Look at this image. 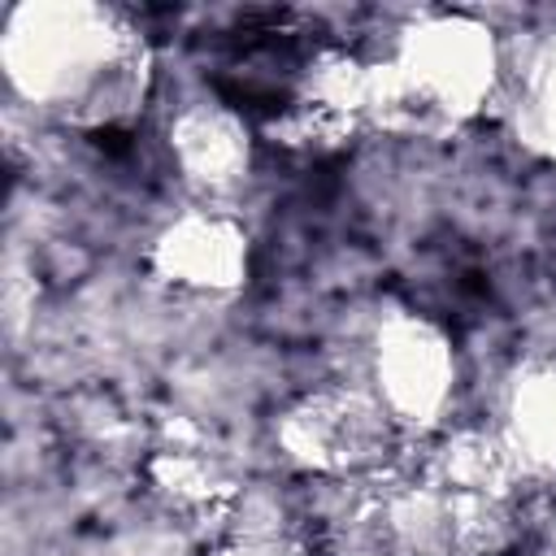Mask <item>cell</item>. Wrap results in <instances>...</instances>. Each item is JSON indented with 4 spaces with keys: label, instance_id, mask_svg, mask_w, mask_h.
I'll return each instance as SVG.
<instances>
[{
    "label": "cell",
    "instance_id": "6da1fadb",
    "mask_svg": "<svg viewBox=\"0 0 556 556\" xmlns=\"http://www.w3.org/2000/svg\"><path fill=\"white\" fill-rule=\"evenodd\" d=\"M0 70L17 100L74 130L130 122L152 87L143 35L96 0H22L0 26Z\"/></svg>",
    "mask_w": 556,
    "mask_h": 556
},
{
    "label": "cell",
    "instance_id": "7a4b0ae2",
    "mask_svg": "<svg viewBox=\"0 0 556 556\" xmlns=\"http://www.w3.org/2000/svg\"><path fill=\"white\" fill-rule=\"evenodd\" d=\"M391 65L400 70L434 130L478 117L495 100L504 78V56L491 26L465 13L417 17L400 35Z\"/></svg>",
    "mask_w": 556,
    "mask_h": 556
},
{
    "label": "cell",
    "instance_id": "3957f363",
    "mask_svg": "<svg viewBox=\"0 0 556 556\" xmlns=\"http://www.w3.org/2000/svg\"><path fill=\"white\" fill-rule=\"evenodd\" d=\"M374 387L378 404L395 426L430 430L452 404L456 391V352L452 339L417 313L382 317L374 334Z\"/></svg>",
    "mask_w": 556,
    "mask_h": 556
},
{
    "label": "cell",
    "instance_id": "277c9868",
    "mask_svg": "<svg viewBox=\"0 0 556 556\" xmlns=\"http://www.w3.org/2000/svg\"><path fill=\"white\" fill-rule=\"evenodd\" d=\"M387 421L391 417L382 413V404H369L343 391H317V395L295 400L278 417L274 434L300 469L348 473L356 465H369L382 452Z\"/></svg>",
    "mask_w": 556,
    "mask_h": 556
},
{
    "label": "cell",
    "instance_id": "5b68a950",
    "mask_svg": "<svg viewBox=\"0 0 556 556\" xmlns=\"http://www.w3.org/2000/svg\"><path fill=\"white\" fill-rule=\"evenodd\" d=\"M148 265L161 282L200 291V295H226L248 282V235L226 213H182L174 217L148 248Z\"/></svg>",
    "mask_w": 556,
    "mask_h": 556
},
{
    "label": "cell",
    "instance_id": "8992f818",
    "mask_svg": "<svg viewBox=\"0 0 556 556\" xmlns=\"http://www.w3.org/2000/svg\"><path fill=\"white\" fill-rule=\"evenodd\" d=\"M169 152L195 191L222 195L252 169V130L226 104H187L169 126Z\"/></svg>",
    "mask_w": 556,
    "mask_h": 556
},
{
    "label": "cell",
    "instance_id": "52a82bcc",
    "mask_svg": "<svg viewBox=\"0 0 556 556\" xmlns=\"http://www.w3.org/2000/svg\"><path fill=\"white\" fill-rule=\"evenodd\" d=\"M500 439L508 443L521 478L556 473V365H526L508 382Z\"/></svg>",
    "mask_w": 556,
    "mask_h": 556
},
{
    "label": "cell",
    "instance_id": "ba28073f",
    "mask_svg": "<svg viewBox=\"0 0 556 556\" xmlns=\"http://www.w3.org/2000/svg\"><path fill=\"white\" fill-rule=\"evenodd\" d=\"M434 478L443 491H452L456 500H473V504H495L500 495H508V486L521 478L508 443L500 434L486 430H460L452 434L439 456H434Z\"/></svg>",
    "mask_w": 556,
    "mask_h": 556
},
{
    "label": "cell",
    "instance_id": "9c48e42d",
    "mask_svg": "<svg viewBox=\"0 0 556 556\" xmlns=\"http://www.w3.org/2000/svg\"><path fill=\"white\" fill-rule=\"evenodd\" d=\"M513 122H517V139L526 148L556 161V39H547L530 56L521 91L513 100Z\"/></svg>",
    "mask_w": 556,
    "mask_h": 556
},
{
    "label": "cell",
    "instance_id": "30bf717a",
    "mask_svg": "<svg viewBox=\"0 0 556 556\" xmlns=\"http://www.w3.org/2000/svg\"><path fill=\"white\" fill-rule=\"evenodd\" d=\"M148 478L156 482V491H165L178 504H208L226 491V478L217 473V465L191 447H161L148 460Z\"/></svg>",
    "mask_w": 556,
    "mask_h": 556
},
{
    "label": "cell",
    "instance_id": "8fae6325",
    "mask_svg": "<svg viewBox=\"0 0 556 556\" xmlns=\"http://www.w3.org/2000/svg\"><path fill=\"white\" fill-rule=\"evenodd\" d=\"M222 556H269L261 543H239V547H226Z\"/></svg>",
    "mask_w": 556,
    "mask_h": 556
}]
</instances>
